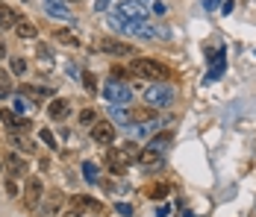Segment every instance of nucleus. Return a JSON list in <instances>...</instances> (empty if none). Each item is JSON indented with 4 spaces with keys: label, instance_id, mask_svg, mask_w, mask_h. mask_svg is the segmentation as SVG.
<instances>
[{
    "label": "nucleus",
    "instance_id": "f257e3e1",
    "mask_svg": "<svg viewBox=\"0 0 256 217\" xmlns=\"http://www.w3.org/2000/svg\"><path fill=\"white\" fill-rule=\"evenodd\" d=\"M138 156H142V147L136 144H121V147H112L109 150V156H106V165L112 173H124L130 165H138Z\"/></svg>",
    "mask_w": 256,
    "mask_h": 217
},
{
    "label": "nucleus",
    "instance_id": "f03ea898",
    "mask_svg": "<svg viewBox=\"0 0 256 217\" xmlns=\"http://www.w3.org/2000/svg\"><path fill=\"white\" fill-rule=\"evenodd\" d=\"M130 71L136 73V76L154 79V82H162V79H168V76H171L168 68H165V65H159V62H154V59H132Z\"/></svg>",
    "mask_w": 256,
    "mask_h": 217
},
{
    "label": "nucleus",
    "instance_id": "7ed1b4c3",
    "mask_svg": "<svg viewBox=\"0 0 256 217\" xmlns=\"http://www.w3.org/2000/svg\"><path fill=\"white\" fill-rule=\"evenodd\" d=\"M144 100H148V106H154V109H165V106H171V100H174V88H168V85H150V88L144 91Z\"/></svg>",
    "mask_w": 256,
    "mask_h": 217
},
{
    "label": "nucleus",
    "instance_id": "20e7f679",
    "mask_svg": "<svg viewBox=\"0 0 256 217\" xmlns=\"http://www.w3.org/2000/svg\"><path fill=\"white\" fill-rule=\"evenodd\" d=\"M103 94H106V100H109L112 106H124V103H130L132 91H130L121 79H109V82H106V88H103Z\"/></svg>",
    "mask_w": 256,
    "mask_h": 217
},
{
    "label": "nucleus",
    "instance_id": "39448f33",
    "mask_svg": "<svg viewBox=\"0 0 256 217\" xmlns=\"http://www.w3.org/2000/svg\"><path fill=\"white\" fill-rule=\"evenodd\" d=\"M115 15H121L124 21H130V24H136V21H144V15H148V9L138 3V0H121L118 3V12Z\"/></svg>",
    "mask_w": 256,
    "mask_h": 217
},
{
    "label": "nucleus",
    "instance_id": "423d86ee",
    "mask_svg": "<svg viewBox=\"0 0 256 217\" xmlns=\"http://www.w3.org/2000/svg\"><path fill=\"white\" fill-rule=\"evenodd\" d=\"M68 209H71V212H74V215H98V212H100V203H98V200H92V197H86V194H77V197H74V200H71V206H68Z\"/></svg>",
    "mask_w": 256,
    "mask_h": 217
},
{
    "label": "nucleus",
    "instance_id": "0eeeda50",
    "mask_svg": "<svg viewBox=\"0 0 256 217\" xmlns=\"http://www.w3.org/2000/svg\"><path fill=\"white\" fill-rule=\"evenodd\" d=\"M42 194H44L42 179H38V176H30V179H26V188H24V206L26 209H36L38 200H42Z\"/></svg>",
    "mask_w": 256,
    "mask_h": 217
},
{
    "label": "nucleus",
    "instance_id": "6e6552de",
    "mask_svg": "<svg viewBox=\"0 0 256 217\" xmlns=\"http://www.w3.org/2000/svg\"><path fill=\"white\" fill-rule=\"evenodd\" d=\"M227 71V56L221 53V50H215V53H209V73H206V82H215V79H221Z\"/></svg>",
    "mask_w": 256,
    "mask_h": 217
},
{
    "label": "nucleus",
    "instance_id": "1a4fd4ad",
    "mask_svg": "<svg viewBox=\"0 0 256 217\" xmlns=\"http://www.w3.org/2000/svg\"><path fill=\"white\" fill-rule=\"evenodd\" d=\"M92 138H94V144L109 147L112 141H115V126L106 123V121H98L94 126H92Z\"/></svg>",
    "mask_w": 256,
    "mask_h": 217
},
{
    "label": "nucleus",
    "instance_id": "9d476101",
    "mask_svg": "<svg viewBox=\"0 0 256 217\" xmlns=\"http://www.w3.org/2000/svg\"><path fill=\"white\" fill-rule=\"evenodd\" d=\"M98 47H100L103 53H109V56H132V53H136L127 41H115V38H103Z\"/></svg>",
    "mask_w": 256,
    "mask_h": 217
},
{
    "label": "nucleus",
    "instance_id": "9b49d317",
    "mask_svg": "<svg viewBox=\"0 0 256 217\" xmlns=\"http://www.w3.org/2000/svg\"><path fill=\"white\" fill-rule=\"evenodd\" d=\"M44 3V12L50 15V18H59V21H71V9L68 6H62L59 0H42Z\"/></svg>",
    "mask_w": 256,
    "mask_h": 217
},
{
    "label": "nucleus",
    "instance_id": "f8f14e48",
    "mask_svg": "<svg viewBox=\"0 0 256 217\" xmlns=\"http://www.w3.org/2000/svg\"><path fill=\"white\" fill-rule=\"evenodd\" d=\"M68 112H71V100H62V97H59V100H53L50 106H48V115H50V121H62Z\"/></svg>",
    "mask_w": 256,
    "mask_h": 217
},
{
    "label": "nucleus",
    "instance_id": "ddd939ff",
    "mask_svg": "<svg viewBox=\"0 0 256 217\" xmlns=\"http://www.w3.org/2000/svg\"><path fill=\"white\" fill-rule=\"evenodd\" d=\"M3 165L9 168V173H12V176H24V173H26V162L21 159V156H18V153H9Z\"/></svg>",
    "mask_w": 256,
    "mask_h": 217
},
{
    "label": "nucleus",
    "instance_id": "4468645a",
    "mask_svg": "<svg viewBox=\"0 0 256 217\" xmlns=\"http://www.w3.org/2000/svg\"><path fill=\"white\" fill-rule=\"evenodd\" d=\"M138 165H144V168H156V165H162V153L159 150H142V156H138Z\"/></svg>",
    "mask_w": 256,
    "mask_h": 217
},
{
    "label": "nucleus",
    "instance_id": "2eb2a0df",
    "mask_svg": "<svg viewBox=\"0 0 256 217\" xmlns=\"http://www.w3.org/2000/svg\"><path fill=\"white\" fill-rule=\"evenodd\" d=\"M21 94L36 97V100H44V97L53 94V88H42V85H21ZM36 100H32V103H36Z\"/></svg>",
    "mask_w": 256,
    "mask_h": 217
},
{
    "label": "nucleus",
    "instance_id": "dca6fc26",
    "mask_svg": "<svg viewBox=\"0 0 256 217\" xmlns=\"http://www.w3.org/2000/svg\"><path fill=\"white\" fill-rule=\"evenodd\" d=\"M15 21H18V18H15V12H12L6 3H0V29H6V26H15Z\"/></svg>",
    "mask_w": 256,
    "mask_h": 217
},
{
    "label": "nucleus",
    "instance_id": "f3484780",
    "mask_svg": "<svg viewBox=\"0 0 256 217\" xmlns=\"http://www.w3.org/2000/svg\"><path fill=\"white\" fill-rule=\"evenodd\" d=\"M15 32H18L21 38H36V26L30 24V21H24V18L15 21Z\"/></svg>",
    "mask_w": 256,
    "mask_h": 217
},
{
    "label": "nucleus",
    "instance_id": "a211bd4d",
    "mask_svg": "<svg viewBox=\"0 0 256 217\" xmlns=\"http://www.w3.org/2000/svg\"><path fill=\"white\" fill-rule=\"evenodd\" d=\"M82 179L86 182H98V165L94 162H82Z\"/></svg>",
    "mask_w": 256,
    "mask_h": 217
},
{
    "label": "nucleus",
    "instance_id": "6ab92c4d",
    "mask_svg": "<svg viewBox=\"0 0 256 217\" xmlns=\"http://www.w3.org/2000/svg\"><path fill=\"white\" fill-rule=\"evenodd\" d=\"M168 194H171V188H168V185H162V182L148 188V197H150V200H162V197H168Z\"/></svg>",
    "mask_w": 256,
    "mask_h": 217
},
{
    "label": "nucleus",
    "instance_id": "aec40b11",
    "mask_svg": "<svg viewBox=\"0 0 256 217\" xmlns=\"http://www.w3.org/2000/svg\"><path fill=\"white\" fill-rule=\"evenodd\" d=\"M59 206H62V194H50V200H48V206H44V217L56 215Z\"/></svg>",
    "mask_w": 256,
    "mask_h": 217
},
{
    "label": "nucleus",
    "instance_id": "412c9836",
    "mask_svg": "<svg viewBox=\"0 0 256 217\" xmlns=\"http://www.w3.org/2000/svg\"><path fill=\"white\" fill-rule=\"evenodd\" d=\"M12 144L18 147V150H24V153H30V150H32V141H30V138H21L18 132H12Z\"/></svg>",
    "mask_w": 256,
    "mask_h": 217
},
{
    "label": "nucleus",
    "instance_id": "4be33fe9",
    "mask_svg": "<svg viewBox=\"0 0 256 217\" xmlns=\"http://www.w3.org/2000/svg\"><path fill=\"white\" fill-rule=\"evenodd\" d=\"M80 123H86V126H94V123H98L94 109H82V112H80Z\"/></svg>",
    "mask_w": 256,
    "mask_h": 217
},
{
    "label": "nucleus",
    "instance_id": "5701e85b",
    "mask_svg": "<svg viewBox=\"0 0 256 217\" xmlns=\"http://www.w3.org/2000/svg\"><path fill=\"white\" fill-rule=\"evenodd\" d=\"M15 112H24V115L26 112H32V100H26V97L21 94L18 100H15Z\"/></svg>",
    "mask_w": 256,
    "mask_h": 217
},
{
    "label": "nucleus",
    "instance_id": "b1692460",
    "mask_svg": "<svg viewBox=\"0 0 256 217\" xmlns=\"http://www.w3.org/2000/svg\"><path fill=\"white\" fill-rule=\"evenodd\" d=\"M38 59H42V65H48V68L53 65V56H50V50H48V44H38Z\"/></svg>",
    "mask_w": 256,
    "mask_h": 217
},
{
    "label": "nucleus",
    "instance_id": "393cba45",
    "mask_svg": "<svg viewBox=\"0 0 256 217\" xmlns=\"http://www.w3.org/2000/svg\"><path fill=\"white\" fill-rule=\"evenodd\" d=\"M168 141H171L168 135H159V138H154V141H150V150H159V153H162V150L168 147Z\"/></svg>",
    "mask_w": 256,
    "mask_h": 217
},
{
    "label": "nucleus",
    "instance_id": "a878e982",
    "mask_svg": "<svg viewBox=\"0 0 256 217\" xmlns=\"http://www.w3.org/2000/svg\"><path fill=\"white\" fill-rule=\"evenodd\" d=\"M56 38H59L62 44H71V47H77V44H80V41L74 38V35H71V32H56Z\"/></svg>",
    "mask_w": 256,
    "mask_h": 217
},
{
    "label": "nucleus",
    "instance_id": "bb28decb",
    "mask_svg": "<svg viewBox=\"0 0 256 217\" xmlns=\"http://www.w3.org/2000/svg\"><path fill=\"white\" fill-rule=\"evenodd\" d=\"M82 85H86V91H94L98 88V82H94V73H82Z\"/></svg>",
    "mask_w": 256,
    "mask_h": 217
},
{
    "label": "nucleus",
    "instance_id": "cd10ccee",
    "mask_svg": "<svg viewBox=\"0 0 256 217\" xmlns=\"http://www.w3.org/2000/svg\"><path fill=\"white\" fill-rule=\"evenodd\" d=\"M12 71L18 73V76H21V73H26V62L21 59V56H15V59H12Z\"/></svg>",
    "mask_w": 256,
    "mask_h": 217
},
{
    "label": "nucleus",
    "instance_id": "c85d7f7f",
    "mask_svg": "<svg viewBox=\"0 0 256 217\" xmlns=\"http://www.w3.org/2000/svg\"><path fill=\"white\" fill-rule=\"evenodd\" d=\"M132 118H136V121H150V118H154V112H150V109H136V112H132Z\"/></svg>",
    "mask_w": 256,
    "mask_h": 217
},
{
    "label": "nucleus",
    "instance_id": "c756f323",
    "mask_svg": "<svg viewBox=\"0 0 256 217\" xmlns=\"http://www.w3.org/2000/svg\"><path fill=\"white\" fill-rule=\"evenodd\" d=\"M42 141H44L48 147H56V138H53V132H50V129H42Z\"/></svg>",
    "mask_w": 256,
    "mask_h": 217
},
{
    "label": "nucleus",
    "instance_id": "7c9ffc66",
    "mask_svg": "<svg viewBox=\"0 0 256 217\" xmlns=\"http://www.w3.org/2000/svg\"><path fill=\"white\" fill-rule=\"evenodd\" d=\"M9 91H12L9 79H0V100H3V97H9Z\"/></svg>",
    "mask_w": 256,
    "mask_h": 217
},
{
    "label": "nucleus",
    "instance_id": "2f4dec72",
    "mask_svg": "<svg viewBox=\"0 0 256 217\" xmlns=\"http://www.w3.org/2000/svg\"><path fill=\"white\" fill-rule=\"evenodd\" d=\"M156 217H171V206H159L156 209Z\"/></svg>",
    "mask_w": 256,
    "mask_h": 217
},
{
    "label": "nucleus",
    "instance_id": "473e14b6",
    "mask_svg": "<svg viewBox=\"0 0 256 217\" xmlns=\"http://www.w3.org/2000/svg\"><path fill=\"white\" fill-rule=\"evenodd\" d=\"M154 12H156V15H165V12H168V6L159 0V3H154Z\"/></svg>",
    "mask_w": 256,
    "mask_h": 217
},
{
    "label": "nucleus",
    "instance_id": "72a5a7b5",
    "mask_svg": "<svg viewBox=\"0 0 256 217\" xmlns=\"http://www.w3.org/2000/svg\"><path fill=\"white\" fill-rule=\"evenodd\" d=\"M204 6L212 12V9H218V6H221V0H204Z\"/></svg>",
    "mask_w": 256,
    "mask_h": 217
},
{
    "label": "nucleus",
    "instance_id": "f704fd0d",
    "mask_svg": "<svg viewBox=\"0 0 256 217\" xmlns=\"http://www.w3.org/2000/svg\"><path fill=\"white\" fill-rule=\"evenodd\" d=\"M109 6V0H94V12H103Z\"/></svg>",
    "mask_w": 256,
    "mask_h": 217
},
{
    "label": "nucleus",
    "instance_id": "c9c22d12",
    "mask_svg": "<svg viewBox=\"0 0 256 217\" xmlns=\"http://www.w3.org/2000/svg\"><path fill=\"white\" fill-rule=\"evenodd\" d=\"M232 6H236V3H232V0H227V3L221 6V12H224V15H230V12H232Z\"/></svg>",
    "mask_w": 256,
    "mask_h": 217
},
{
    "label": "nucleus",
    "instance_id": "e433bc0d",
    "mask_svg": "<svg viewBox=\"0 0 256 217\" xmlns=\"http://www.w3.org/2000/svg\"><path fill=\"white\" fill-rule=\"evenodd\" d=\"M118 212H121V215L127 217V215H132V209H130L127 203H121V206H118Z\"/></svg>",
    "mask_w": 256,
    "mask_h": 217
},
{
    "label": "nucleus",
    "instance_id": "4c0bfd02",
    "mask_svg": "<svg viewBox=\"0 0 256 217\" xmlns=\"http://www.w3.org/2000/svg\"><path fill=\"white\" fill-rule=\"evenodd\" d=\"M3 56H6V44H3V41H0V59H3Z\"/></svg>",
    "mask_w": 256,
    "mask_h": 217
},
{
    "label": "nucleus",
    "instance_id": "58836bf2",
    "mask_svg": "<svg viewBox=\"0 0 256 217\" xmlns=\"http://www.w3.org/2000/svg\"><path fill=\"white\" fill-rule=\"evenodd\" d=\"M65 217H80V215H74V212H71V209H68V212H65Z\"/></svg>",
    "mask_w": 256,
    "mask_h": 217
},
{
    "label": "nucleus",
    "instance_id": "ea45409f",
    "mask_svg": "<svg viewBox=\"0 0 256 217\" xmlns=\"http://www.w3.org/2000/svg\"><path fill=\"white\" fill-rule=\"evenodd\" d=\"M0 79H9V76H6V71H3V68H0Z\"/></svg>",
    "mask_w": 256,
    "mask_h": 217
},
{
    "label": "nucleus",
    "instance_id": "a19ab883",
    "mask_svg": "<svg viewBox=\"0 0 256 217\" xmlns=\"http://www.w3.org/2000/svg\"><path fill=\"white\" fill-rule=\"evenodd\" d=\"M182 217H194V215H192V212H182Z\"/></svg>",
    "mask_w": 256,
    "mask_h": 217
}]
</instances>
